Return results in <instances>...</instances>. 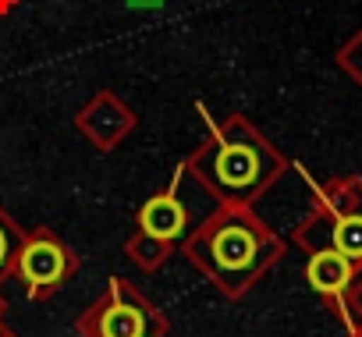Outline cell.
<instances>
[{
	"mask_svg": "<svg viewBox=\"0 0 362 337\" xmlns=\"http://www.w3.org/2000/svg\"><path fill=\"white\" fill-rule=\"evenodd\" d=\"M330 242L341 256H348L351 263L362 259V213H344L334 227H330Z\"/></svg>",
	"mask_w": 362,
	"mask_h": 337,
	"instance_id": "5b68a950",
	"label": "cell"
},
{
	"mask_svg": "<svg viewBox=\"0 0 362 337\" xmlns=\"http://www.w3.org/2000/svg\"><path fill=\"white\" fill-rule=\"evenodd\" d=\"M103 337H142V312L132 305H114L100 319Z\"/></svg>",
	"mask_w": 362,
	"mask_h": 337,
	"instance_id": "8992f818",
	"label": "cell"
},
{
	"mask_svg": "<svg viewBox=\"0 0 362 337\" xmlns=\"http://www.w3.org/2000/svg\"><path fill=\"white\" fill-rule=\"evenodd\" d=\"M181 224H185V213H181V206L170 196H160L142 210V227L153 238H174L181 231Z\"/></svg>",
	"mask_w": 362,
	"mask_h": 337,
	"instance_id": "3957f363",
	"label": "cell"
},
{
	"mask_svg": "<svg viewBox=\"0 0 362 337\" xmlns=\"http://www.w3.org/2000/svg\"><path fill=\"white\" fill-rule=\"evenodd\" d=\"M221 178L228 182V185H249L252 178H256V156L242 146H235V149H228V153H221Z\"/></svg>",
	"mask_w": 362,
	"mask_h": 337,
	"instance_id": "52a82bcc",
	"label": "cell"
},
{
	"mask_svg": "<svg viewBox=\"0 0 362 337\" xmlns=\"http://www.w3.org/2000/svg\"><path fill=\"white\" fill-rule=\"evenodd\" d=\"M22 273L33 284H50L64 273V252L54 242H33L22 256Z\"/></svg>",
	"mask_w": 362,
	"mask_h": 337,
	"instance_id": "7a4b0ae2",
	"label": "cell"
},
{
	"mask_svg": "<svg viewBox=\"0 0 362 337\" xmlns=\"http://www.w3.org/2000/svg\"><path fill=\"white\" fill-rule=\"evenodd\" d=\"M214 256L224 263V266H249L252 256H256V242L245 227H224L214 242Z\"/></svg>",
	"mask_w": 362,
	"mask_h": 337,
	"instance_id": "277c9868",
	"label": "cell"
},
{
	"mask_svg": "<svg viewBox=\"0 0 362 337\" xmlns=\"http://www.w3.org/2000/svg\"><path fill=\"white\" fill-rule=\"evenodd\" d=\"M4 252H8V242H4V235H0V263H4Z\"/></svg>",
	"mask_w": 362,
	"mask_h": 337,
	"instance_id": "ba28073f",
	"label": "cell"
},
{
	"mask_svg": "<svg viewBox=\"0 0 362 337\" xmlns=\"http://www.w3.org/2000/svg\"><path fill=\"white\" fill-rule=\"evenodd\" d=\"M309 284L323 295H337L351 284V259L341 256L337 249H327V252H316L313 263H309Z\"/></svg>",
	"mask_w": 362,
	"mask_h": 337,
	"instance_id": "6da1fadb",
	"label": "cell"
}]
</instances>
